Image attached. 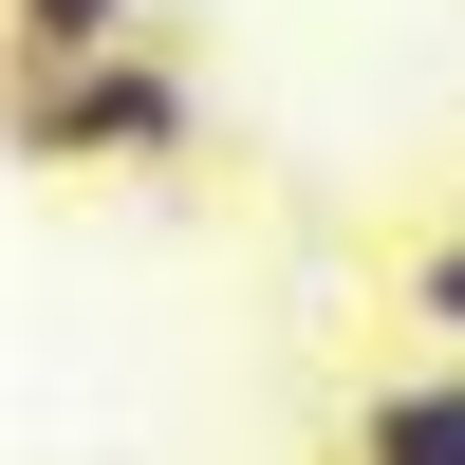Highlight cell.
I'll use <instances>...</instances> for the list:
<instances>
[{"instance_id": "1", "label": "cell", "mask_w": 465, "mask_h": 465, "mask_svg": "<svg viewBox=\"0 0 465 465\" xmlns=\"http://www.w3.org/2000/svg\"><path fill=\"white\" fill-rule=\"evenodd\" d=\"M168 149H186V74L168 56L19 74V168H168Z\"/></svg>"}, {"instance_id": "4", "label": "cell", "mask_w": 465, "mask_h": 465, "mask_svg": "<svg viewBox=\"0 0 465 465\" xmlns=\"http://www.w3.org/2000/svg\"><path fill=\"white\" fill-rule=\"evenodd\" d=\"M391 317L429 335V354H465V223H429V242L391 261Z\"/></svg>"}, {"instance_id": "2", "label": "cell", "mask_w": 465, "mask_h": 465, "mask_svg": "<svg viewBox=\"0 0 465 465\" xmlns=\"http://www.w3.org/2000/svg\"><path fill=\"white\" fill-rule=\"evenodd\" d=\"M335 465H465V354H410L335 410Z\"/></svg>"}, {"instance_id": "3", "label": "cell", "mask_w": 465, "mask_h": 465, "mask_svg": "<svg viewBox=\"0 0 465 465\" xmlns=\"http://www.w3.org/2000/svg\"><path fill=\"white\" fill-rule=\"evenodd\" d=\"M131 56V0H19V74H94Z\"/></svg>"}]
</instances>
